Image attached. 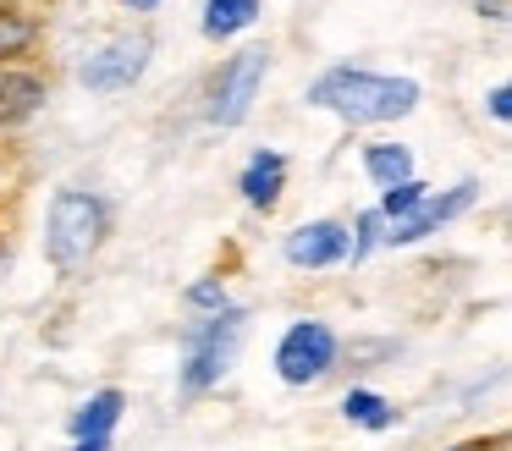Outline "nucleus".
<instances>
[{
    "instance_id": "obj_1",
    "label": "nucleus",
    "mask_w": 512,
    "mask_h": 451,
    "mask_svg": "<svg viewBox=\"0 0 512 451\" xmlns=\"http://www.w3.org/2000/svg\"><path fill=\"white\" fill-rule=\"evenodd\" d=\"M303 105L336 116L342 127L364 132V127H397L424 105V83L408 72H375V66H353L336 61L320 77L303 83Z\"/></svg>"
},
{
    "instance_id": "obj_2",
    "label": "nucleus",
    "mask_w": 512,
    "mask_h": 451,
    "mask_svg": "<svg viewBox=\"0 0 512 451\" xmlns=\"http://www.w3.org/2000/svg\"><path fill=\"white\" fill-rule=\"evenodd\" d=\"M248 330H254V314L243 303H226L221 314H193L182 325L177 341V396L182 402H199V396L221 391V380L237 369L248 347Z\"/></svg>"
},
{
    "instance_id": "obj_3",
    "label": "nucleus",
    "mask_w": 512,
    "mask_h": 451,
    "mask_svg": "<svg viewBox=\"0 0 512 451\" xmlns=\"http://www.w3.org/2000/svg\"><path fill=\"white\" fill-rule=\"evenodd\" d=\"M116 231V209L94 187H56L45 198V264L56 275H78L100 259Z\"/></svg>"
},
{
    "instance_id": "obj_4",
    "label": "nucleus",
    "mask_w": 512,
    "mask_h": 451,
    "mask_svg": "<svg viewBox=\"0 0 512 451\" xmlns=\"http://www.w3.org/2000/svg\"><path fill=\"white\" fill-rule=\"evenodd\" d=\"M270 77V50L265 44H237L232 55H221V66L204 83V121L221 132H237L248 116H254L259 94H265Z\"/></svg>"
},
{
    "instance_id": "obj_5",
    "label": "nucleus",
    "mask_w": 512,
    "mask_h": 451,
    "mask_svg": "<svg viewBox=\"0 0 512 451\" xmlns=\"http://www.w3.org/2000/svg\"><path fill=\"white\" fill-rule=\"evenodd\" d=\"M336 363H342V336H336V325L320 314L287 319V330H281L276 347H270V369H276V380L292 385V391H309V385L331 380Z\"/></svg>"
},
{
    "instance_id": "obj_6",
    "label": "nucleus",
    "mask_w": 512,
    "mask_h": 451,
    "mask_svg": "<svg viewBox=\"0 0 512 451\" xmlns=\"http://www.w3.org/2000/svg\"><path fill=\"white\" fill-rule=\"evenodd\" d=\"M149 66H155V33L122 28V33H111V39H100L94 50H83L78 66H72V77H78V88L111 99V94H127V88L144 83Z\"/></svg>"
},
{
    "instance_id": "obj_7",
    "label": "nucleus",
    "mask_w": 512,
    "mask_h": 451,
    "mask_svg": "<svg viewBox=\"0 0 512 451\" xmlns=\"http://www.w3.org/2000/svg\"><path fill=\"white\" fill-rule=\"evenodd\" d=\"M479 193H485V187H479V176H457L452 187H430V193L408 209V215L386 220L380 248H419V242H430L435 231H446L452 220H463L468 209L479 204Z\"/></svg>"
},
{
    "instance_id": "obj_8",
    "label": "nucleus",
    "mask_w": 512,
    "mask_h": 451,
    "mask_svg": "<svg viewBox=\"0 0 512 451\" xmlns=\"http://www.w3.org/2000/svg\"><path fill=\"white\" fill-rule=\"evenodd\" d=\"M281 259L303 275H320V270H342L347 264V220L342 215H314L298 220V226L281 237Z\"/></svg>"
},
{
    "instance_id": "obj_9",
    "label": "nucleus",
    "mask_w": 512,
    "mask_h": 451,
    "mask_svg": "<svg viewBox=\"0 0 512 451\" xmlns=\"http://www.w3.org/2000/svg\"><path fill=\"white\" fill-rule=\"evenodd\" d=\"M237 198H243L254 215H276L281 198H287V154L259 143L243 160V171H237Z\"/></svg>"
},
{
    "instance_id": "obj_10",
    "label": "nucleus",
    "mask_w": 512,
    "mask_h": 451,
    "mask_svg": "<svg viewBox=\"0 0 512 451\" xmlns=\"http://www.w3.org/2000/svg\"><path fill=\"white\" fill-rule=\"evenodd\" d=\"M45 94H50V83L34 61L0 66V132H17L23 121H34L39 105H45Z\"/></svg>"
},
{
    "instance_id": "obj_11",
    "label": "nucleus",
    "mask_w": 512,
    "mask_h": 451,
    "mask_svg": "<svg viewBox=\"0 0 512 451\" xmlns=\"http://www.w3.org/2000/svg\"><path fill=\"white\" fill-rule=\"evenodd\" d=\"M122 418H127V391L122 385H100V391H89L78 407H72L67 440H116Z\"/></svg>"
},
{
    "instance_id": "obj_12",
    "label": "nucleus",
    "mask_w": 512,
    "mask_h": 451,
    "mask_svg": "<svg viewBox=\"0 0 512 451\" xmlns=\"http://www.w3.org/2000/svg\"><path fill=\"white\" fill-rule=\"evenodd\" d=\"M45 39V17L23 0H0V66H28Z\"/></svg>"
},
{
    "instance_id": "obj_13",
    "label": "nucleus",
    "mask_w": 512,
    "mask_h": 451,
    "mask_svg": "<svg viewBox=\"0 0 512 451\" xmlns=\"http://www.w3.org/2000/svg\"><path fill=\"white\" fill-rule=\"evenodd\" d=\"M358 171H364V182L375 187V193H386V187L419 176V154H413V143L375 138V143H364V149H358Z\"/></svg>"
},
{
    "instance_id": "obj_14",
    "label": "nucleus",
    "mask_w": 512,
    "mask_h": 451,
    "mask_svg": "<svg viewBox=\"0 0 512 451\" xmlns=\"http://www.w3.org/2000/svg\"><path fill=\"white\" fill-rule=\"evenodd\" d=\"M265 22V0H199V33L210 44H237Z\"/></svg>"
},
{
    "instance_id": "obj_15",
    "label": "nucleus",
    "mask_w": 512,
    "mask_h": 451,
    "mask_svg": "<svg viewBox=\"0 0 512 451\" xmlns=\"http://www.w3.org/2000/svg\"><path fill=\"white\" fill-rule=\"evenodd\" d=\"M342 418L353 429H364V435H391V429L402 424V407L391 402L386 391H375V385H347L342 391Z\"/></svg>"
},
{
    "instance_id": "obj_16",
    "label": "nucleus",
    "mask_w": 512,
    "mask_h": 451,
    "mask_svg": "<svg viewBox=\"0 0 512 451\" xmlns=\"http://www.w3.org/2000/svg\"><path fill=\"white\" fill-rule=\"evenodd\" d=\"M226 303H232V281H226L221 270H204L182 286V308H188V314H221Z\"/></svg>"
},
{
    "instance_id": "obj_17",
    "label": "nucleus",
    "mask_w": 512,
    "mask_h": 451,
    "mask_svg": "<svg viewBox=\"0 0 512 451\" xmlns=\"http://www.w3.org/2000/svg\"><path fill=\"white\" fill-rule=\"evenodd\" d=\"M380 231H386V220H380V209H358L353 220H347V264H369L380 253Z\"/></svg>"
},
{
    "instance_id": "obj_18",
    "label": "nucleus",
    "mask_w": 512,
    "mask_h": 451,
    "mask_svg": "<svg viewBox=\"0 0 512 451\" xmlns=\"http://www.w3.org/2000/svg\"><path fill=\"white\" fill-rule=\"evenodd\" d=\"M485 116L496 121V127H507V121H512V83H490L485 88Z\"/></svg>"
},
{
    "instance_id": "obj_19",
    "label": "nucleus",
    "mask_w": 512,
    "mask_h": 451,
    "mask_svg": "<svg viewBox=\"0 0 512 451\" xmlns=\"http://www.w3.org/2000/svg\"><path fill=\"white\" fill-rule=\"evenodd\" d=\"M446 451H507V440H501V435H490V440H457V446H446Z\"/></svg>"
},
{
    "instance_id": "obj_20",
    "label": "nucleus",
    "mask_w": 512,
    "mask_h": 451,
    "mask_svg": "<svg viewBox=\"0 0 512 451\" xmlns=\"http://www.w3.org/2000/svg\"><path fill=\"white\" fill-rule=\"evenodd\" d=\"M160 6H166V0H122V11H133V17H155Z\"/></svg>"
},
{
    "instance_id": "obj_21",
    "label": "nucleus",
    "mask_w": 512,
    "mask_h": 451,
    "mask_svg": "<svg viewBox=\"0 0 512 451\" xmlns=\"http://www.w3.org/2000/svg\"><path fill=\"white\" fill-rule=\"evenodd\" d=\"M67 451H116V440H67Z\"/></svg>"
},
{
    "instance_id": "obj_22",
    "label": "nucleus",
    "mask_w": 512,
    "mask_h": 451,
    "mask_svg": "<svg viewBox=\"0 0 512 451\" xmlns=\"http://www.w3.org/2000/svg\"><path fill=\"white\" fill-rule=\"evenodd\" d=\"M0 187H6V160H0Z\"/></svg>"
}]
</instances>
